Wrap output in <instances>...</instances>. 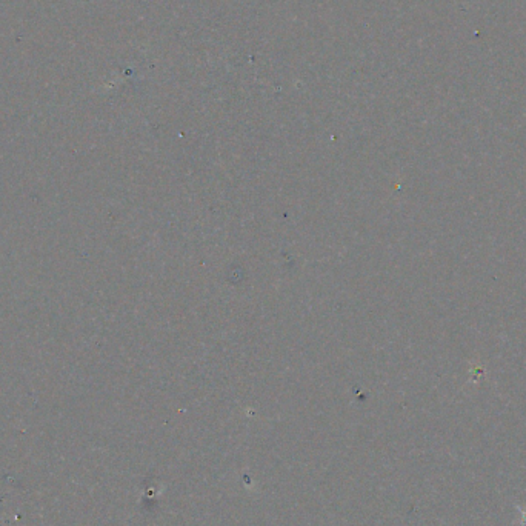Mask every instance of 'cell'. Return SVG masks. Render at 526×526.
I'll return each instance as SVG.
<instances>
[{"mask_svg":"<svg viewBox=\"0 0 526 526\" xmlns=\"http://www.w3.org/2000/svg\"><path fill=\"white\" fill-rule=\"evenodd\" d=\"M517 510L522 513V526H526V510H523V508L517 507Z\"/></svg>","mask_w":526,"mask_h":526,"instance_id":"obj_1","label":"cell"}]
</instances>
